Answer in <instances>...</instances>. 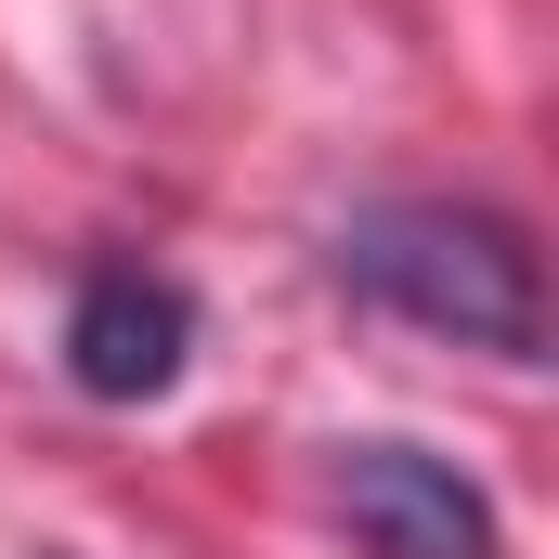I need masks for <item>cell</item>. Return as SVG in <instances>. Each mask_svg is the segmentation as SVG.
Masks as SVG:
<instances>
[{"label": "cell", "instance_id": "cell-1", "mask_svg": "<svg viewBox=\"0 0 559 559\" xmlns=\"http://www.w3.org/2000/svg\"><path fill=\"white\" fill-rule=\"evenodd\" d=\"M338 286L429 325V338H455V352H495V365L547 352V274H534V235L508 209H455V195L352 209L338 222Z\"/></svg>", "mask_w": 559, "mask_h": 559}, {"label": "cell", "instance_id": "cell-3", "mask_svg": "<svg viewBox=\"0 0 559 559\" xmlns=\"http://www.w3.org/2000/svg\"><path fill=\"white\" fill-rule=\"evenodd\" d=\"M182 352H195V299L169 274H143V261L79 274V299H66V378L92 404H156L182 378Z\"/></svg>", "mask_w": 559, "mask_h": 559}, {"label": "cell", "instance_id": "cell-2", "mask_svg": "<svg viewBox=\"0 0 559 559\" xmlns=\"http://www.w3.org/2000/svg\"><path fill=\"white\" fill-rule=\"evenodd\" d=\"M325 495H338V521H352L365 559H508L495 495L455 455H429V442H391V429L378 442H338Z\"/></svg>", "mask_w": 559, "mask_h": 559}]
</instances>
